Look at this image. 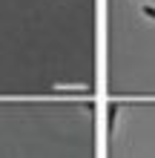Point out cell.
<instances>
[{"instance_id": "6da1fadb", "label": "cell", "mask_w": 155, "mask_h": 158, "mask_svg": "<svg viewBox=\"0 0 155 158\" xmlns=\"http://www.w3.org/2000/svg\"><path fill=\"white\" fill-rule=\"evenodd\" d=\"M60 92H89V83H55Z\"/></svg>"}, {"instance_id": "7a4b0ae2", "label": "cell", "mask_w": 155, "mask_h": 158, "mask_svg": "<svg viewBox=\"0 0 155 158\" xmlns=\"http://www.w3.org/2000/svg\"><path fill=\"white\" fill-rule=\"evenodd\" d=\"M115 115H118V106L112 104V106H109V132L115 129Z\"/></svg>"}, {"instance_id": "3957f363", "label": "cell", "mask_w": 155, "mask_h": 158, "mask_svg": "<svg viewBox=\"0 0 155 158\" xmlns=\"http://www.w3.org/2000/svg\"><path fill=\"white\" fill-rule=\"evenodd\" d=\"M141 12L147 15V17H152V20H155V6H152V3H144V6H141Z\"/></svg>"}]
</instances>
